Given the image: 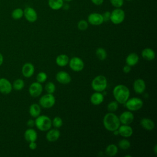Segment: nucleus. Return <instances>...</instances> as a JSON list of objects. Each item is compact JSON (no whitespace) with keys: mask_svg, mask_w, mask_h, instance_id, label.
<instances>
[{"mask_svg":"<svg viewBox=\"0 0 157 157\" xmlns=\"http://www.w3.org/2000/svg\"><path fill=\"white\" fill-rule=\"evenodd\" d=\"M113 96L116 101L121 104H124L129 98L130 91L129 88L124 85H117L113 89Z\"/></svg>","mask_w":157,"mask_h":157,"instance_id":"f257e3e1","label":"nucleus"},{"mask_svg":"<svg viewBox=\"0 0 157 157\" xmlns=\"http://www.w3.org/2000/svg\"><path fill=\"white\" fill-rule=\"evenodd\" d=\"M120 124L119 118L113 112L106 113L103 118V125L104 128L109 131L113 132L118 129Z\"/></svg>","mask_w":157,"mask_h":157,"instance_id":"f03ea898","label":"nucleus"},{"mask_svg":"<svg viewBox=\"0 0 157 157\" xmlns=\"http://www.w3.org/2000/svg\"><path fill=\"white\" fill-rule=\"evenodd\" d=\"M35 126L41 131H47L50 129L52 126V120L47 115H39L36 118Z\"/></svg>","mask_w":157,"mask_h":157,"instance_id":"7ed1b4c3","label":"nucleus"},{"mask_svg":"<svg viewBox=\"0 0 157 157\" xmlns=\"http://www.w3.org/2000/svg\"><path fill=\"white\" fill-rule=\"evenodd\" d=\"M91 86L92 89L95 91H104L107 86V80L104 75H98L92 80Z\"/></svg>","mask_w":157,"mask_h":157,"instance_id":"20e7f679","label":"nucleus"},{"mask_svg":"<svg viewBox=\"0 0 157 157\" xmlns=\"http://www.w3.org/2000/svg\"><path fill=\"white\" fill-rule=\"evenodd\" d=\"M124 104L129 111H137L142 107L144 102L140 98L133 97L129 98Z\"/></svg>","mask_w":157,"mask_h":157,"instance_id":"39448f33","label":"nucleus"},{"mask_svg":"<svg viewBox=\"0 0 157 157\" xmlns=\"http://www.w3.org/2000/svg\"><path fill=\"white\" fill-rule=\"evenodd\" d=\"M55 101L56 99L53 94L47 93L40 97L39 100V104L44 109H50L55 105Z\"/></svg>","mask_w":157,"mask_h":157,"instance_id":"423d86ee","label":"nucleus"},{"mask_svg":"<svg viewBox=\"0 0 157 157\" xmlns=\"http://www.w3.org/2000/svg\"><path fill=\"white\" fill-rule=\"evenodd\" d=\"M125 18V13L123 10L120 8H116L110 12V20L115 25L121 23Z\"/></svg>","mask_w":157,"mask_h":157,"instance_id":"0eeeda50","label":"nucleus"},{"mask_svg":"<svg viewBox=\"0 0 157 157\" xmlns=\"http://www.w3.org/2000/svg\"><path fill=\"white\" fill-rule=\"evenodd\" d=\"M68 64L70 68L75 72H80L82 71L85 66L83 61L77 56H74L69 59Z\"/></svg>","mask_w":157,"mask_h":157,"instance_id":"6e6552de","label":"nucleus"},{"mask_svg":"<svg viewBox=\"0 0 157 157\" xmlns=\"http://www.w3.org/2000/svg\"><path fill=\"white\" fill-rule=\"evenodd\" d=\"M43 91V87L40 83L35 82L32 83L29 87V93L34 98L39 96Z\"/></svg>","mask_w":157,"mask_h":157,"instance_id":"1a4fd4ad","label":"nucleus"},{"mask_svg":"<svg viewBox=\"0 0 157 157\" xmlns=\"http://www.w3.org/2000/svg\"><path fill=\"white\" fill-rule=\"evenodd\" d=\"M118 118L120 123L122 124H130L133 122L134 116L133 113L129 110L122 112Z\"/></svg>","mask_w":157,"mask_h":157,"instance_id":"9d476101","label":"nucleus"},{"mask_svg":"<svg viewBox=\"0 0 157 157\" xmlns=\"http://www.w3.org/2000/svg\"><path fill=\"white\" fill-rule=\"evenodd\" d=\"M12 90V85L6 78H0V92L4 94H9Z\"/></svg>","mask_w":157,"mask_h":157,"instance_id":"9b49d317","label":"nucleus"},{"mask_svg":"<svg viewBox=\"0 0 157 157\" xmlns=\"http://www.w3.org/2000/svg\"><path fill=\"white\" fill-rule=\"evenodd\" d=\"M23 15L27 21L31 23L35 22L37 19V14L36 11L32 7H27L23 10Z\"/></svg>","mask_w":157,"mask_h":157,"instance_id":"f8f14e48","label":"nucleus"},{"mask_svg":"<svg viewBox=\"0 0 157 157\" xmlns=\"http://www.w3.org/2000/svg\"><path fill=\"white\" fill-rule=\"evenodd\" d=\"M88 21L90 24L94 26H98L101 25L103 22V18L102 14L99 13L93 12L90 13L88 16Z\"/></svg>","mask_w":157,"mask_h":157,"instance_id":"ddd939ff","label":"nucleus"},{"mask_svg":"<svg viewBox=\"0 0 157 157\" xmlns=\"http://www.w3.org/2000/svg\"><path fill=\"white\" fill-rule=\"evenodd\" d=\"M132 86L135 93L140 94L145 91L146 89V83L143 79L137 78L134 81Z\"/></svg>","mask_w":157,"mask_h":157,"instance_id":"4468645a","label":"nucleus"},{"mask_svg":"<svg viewBox=\"0 0 157 157\" xmlns=\"http://www.w3.org/2000/svg\"><path fill=\"white\" fill-rule=\"evenodd\" d=\"M56 79L59 83L67 85L71 82V77L67 72L61 71L58 72L56 74Z\"/></svg>","mask_w":157,"mask_h":157,"instance_id":"2eb2a0df","label":"nucleus"},{"mask_svg":"<svg viewBox=\"0 0 157 157\" xmlns=\"http://www.w3.org/2000/svg\"><path fill=\"white\" fill-rule=\"evenodd\" d=\"M118 134L123 137H129L133 134V129L129 124L120 125L118 128Z\"/></svg>","mask_w":157,"mask_h":157,"instance_id":"dca6fc26","label":"nucleus"},{"mask_svg":"<svg viewBox=\"0 0 157 157\" xmlns=\"http://www.w3.org/2000/svg\"><path fill=\"white\" fill-rule=\"evenodd\" d=\"M34 66L31 63H26L21 68L23 75L26 78L31 77L34 73Z\"/></svg>","mask_w":157,"mask_h":157,"instance_id":"f3484780","label":"nucleus"},{"mask_svg":"<svg viewBox=\"0 0 157 157\" xmlns=\"http://www.w3.org/2000/svg\"><path fill=\"white\" fill-rule=\"evenodd\" d=\"M60 137V132L57 128L50 129L46 134V139L50 142L56 141Z\"/></svg>","mask_w":157,"mask_h":157,"instance_id":"a211bd4d","label":"nucleus"},{"mask_svg":"<svg viewBox=\"0 0 157 157\" xmlns=\"http://www.w3.org/2000/svg\"><path fill=\"white\" fill-rule=\"evenodd\" d=\"M24 137L28 142H34L37 139V133L36 130L32 128H29L25 131L24 133Z\"/></svg>","mask_w":157,"mask_h":157,"instance_id":"6ab92c4d","label":"nucleus"},{"mask_svg":"<svg viewBox=\"0 0 157 157\" xmlns=\"http://www.w3.org/2000/svg\"><path fill=\"white\" fill-rule=\"evenodd\" d=\"M104 94L101 92L95 91L90 96V102L94 105H100L104 101Z\"/></svg>","mask_w":157,"mask_h":157,"instance_id":"aec40b11","label":"nucleus"},{"mask_svg":"<svg viewBox=\"0 0 157 157\" xmlns=\"http://www.w3.org/2000/svg\"><path fill=\"white\" fill-rule=\"evenodd\" d=\"M140 126L145 129L151 131L155 128L154 121L148 118H143L140 121Z\"/></svg>","mask_w":157,"mask_h":157,"instance_id":"412c9836","label":"nucleus"},{"mask_svg":"<svg viewBox=\"0 0 157 157\" xmlns=\"http://www.w3.org/2000/svg\"><path fill=\"white\" fill-rule=\"evenodd\" d=\"M142 58L147 61H152L155 58V52L151 48H145L141 53Z\"/></svg>","mask_w":157,"mask_h":157,"instance_id":"4be33fe9","label":"nucleus"},{"mask_svg":"<svg viewBox=\"0 0 157 157\" xmlns=\"http://www.w3.org/2000/svg\"><path fill=\"white\" fill-rule=\"evenodd\" d=\"M139 57L137 53H131L126 56L125 62L126 64L131 67L136 65L139 62Z\"/></svg>","mask_w":157,"mask_h":157,"instance_id":"5701e85b","label":"nucleus"},{"mask_svg":"<svg viewBox=\"0 0 157 157\" xmlns=\"http://www.w3.org/2000/svg\"><path fill=\"white\" fill-rule=\"evenodd\" d=\"M69 56L66 54H60L56 58V63L58 66L64 67L69 63Z\"/></svg>","mask_w":157,"mask_h":157,"instance_id":"b1692460","label":"nucleus"},{"mask_svg":"<svg viewBox=\"0 0 157 157\" xmlns=\"http://www.w3.org/2000/svg\"><path fill=\"white\" fill-rule=\"evenodd\" d=\"M40 112H41V108L39 104L34 103L29 106V113L32 117L36 118L37 117L40 115Z\"/></svg>","mask_w":157,"mask_h":157,"instance_id":"393cba45","label":"nucleus"},{"mask_svg":"<svg viewBox=\"0 0 157 157\" xmlns=\"http://www.w3.org/2000/svg\"><path fill=\"white\" fill-rule=\"evenodd\" d=\"M48 4L52 9L57 10L63 7V6L64 4V1L63 0H48Z\"/></svg>","mask_w":157,"mask_h":157,"instance_id":"a878e982","label":"nucleus"},{"mask_svg":"<svg viewBox=\"0 0 157 157\" xmlns=\"http://www.w3.org/2000/svg\"><path fill=\"white\" fill-rule=\"evenodd\" d=\"M118 147L115 144H110L105 148V153L109 156H115L118 153Z\"/></svg>","mask_w":157,"mask_h":157,"instance_id":"bb28decb","label":"nucleus"},{"mask_svg":"<svg viewBox=\"0 0 157 157\" xmlns=\"http://www.w3.org/2000/svg\"><path fill=\"white\" fill-rule=\"evenodd\" d=\"M96 55L97 58L101 61L105 60L107 56L106 50L102 47H99L96 49Z\"/></svg>","mask_w":157,"mask_h":157,"instance_id":"cd10ccee","label":"nucleus"},{"mask_svg":"<svg viewBox=\"0 0 157 157\" xmlns=\"http://www.w3.org/2000/svg\"><path fill=\"white\" fill-rule=\"evenodd\" d=\"M25 86V82L21 78L16 79L12 84V88L17 91L21 90Z\"/></svg>","mask_w":157,"mask_h":157,"instance_id":"c85d7f7f","label":"nucleus"},{"mask_svg":"<svg viewBox=\"0 0 157 157\" xmlns=\"http://www.w3.org/2000/svg\"><path fill=\"white\" fill-rule=\"evenodd\" d=\"M130 147L131 143L128 139H123L120 140L118 142V147H120V148L121 150H128L130 148Z\"/></svg>","mask_w":157,"mask_h":157,"instance_id":"c756f323","label":"nucleus"},{"mask_svg":"<svg viewBox=\"0 0 157 157\" xmlns=\"http://www.w3.org/2000/svg\"><path fill=\"white\" fill-rule=\"evenodd\" d=\"M23 16V10L20 8L13 10L12 12V17L15 20H19Z\"/></svg>","mask_w":157,"mask_h":157,"instance_id":"7c9ffc66","label":"nucleus"},{"mask_svg":"<svg viewBox=\"0 0 157 157\" xmlns=\"http://www.w3.org/2000/svg\"><path fill=\"white\" fill-rule=\"evenodd\" d=\"M45 90L47 93L53 94L56 90V86L52 82H48L45 85Z\"/></svg>","mask_w":157,"mask_h":157,"instance_id":"2f4dec72","label":"nucleus"},{"mask_svg":"<svg viewBox=\"0 0 157 157\" xmlns=\"http://www.w3.org/2000/svg\"><path fill=\"white\" fill-rule=\"evenodd\" d=\"M63 120L61 119V117H55L53 120H52V126H53L54 128L59 129V128H61L63 125Z\"/></svg>","mask_w":157,"mask_h":157,"instance_id":"473e14b6","label":"nucleus"},{"mask_svg":"<svg viewBox=\"0 0 157 157\" xmlns=\"http://www.w3.org/2000/svg\"><path fill=\"white\" fill-rule=\"evenodd\" d=\"M118 107V103L117 101H110L107 106V110L110 112H115Z\"/></svg>","mask_w":157,"mask_h":157,"instance_id":"72a5a7b5","label":"nucleus"},{"mask_svg":"<svg viewBox=\"0 0 157 157\" xmlns=\"http://www.w3.org/2000/svg\"><path fill=\"white\" fill-rule=\"evenodd\" d=\"M47 79V75L44 72H40L36 75V80L40 83L45 82Z\"/></svg>","mask_w":157,"mask_h":157,"instance_id":"f704fd0d","label":"nucleus"},{"mask_svg":"<svg viewBox=\"0 0 157 157\" xmlns=\"http://www.w3.org/2000/svg\"><path fill=\"white\" fill-rule=\"evenodd\" d=\"M88 27V23L85 20H80L77 23V28L80 31H85Z\"/></svg>","mask_w":157,"mask_h":157,"instance_id":"c9c22d12","label":"nucleus"},{"mask_svg":"<svg viewBox=\"0 0 157 157\" xmlns=\"http://www.w3.org/2000/svg\"><path fill=\"white\" fill-rule=\"evenodd\" d=\"M110 1L111 4L116 8L121 7L124 2L123 0H110Z\"/></svg>","mask_w":157,"mask_h":157,"instance_id":"e433bc0d","label":"nucleus"},{"mask_svg":"<svg viewBox=\"0 0 157 157\" xmlns=\"http://www.w3.org/2000/svg\"><path fill=\"white\" fill-rule=\"evenodd\" d=\"M102 18H103L104 21H109L110 18V12L105 11L102 14Z\"/></svg>","mask_w":157,"mask_h":157,"instance_id":"4c0bfd02","label":"nucleus"},{"mask_svg":"<svg viewBox=\"0 0 157 157\" xmlns=\"http://www.w3.org/2000/svg\"><path fill=\"white\" fill-rule=\"evenodd\" d=\"M131 69V66H129V65L128 64H126L123 66V71L124 73L125 74H128L129 72H130Z\"/></svg>","mask_w":157,"mask_h":157,"instance_id":"58836bf2","label":"nucleus"},{"mask_svg":"<svg viewBox=\"0 0 157 157\" xmlns=\"http://www.w3.org/2000/svg\"><path fill=\"white\" fill-rule=\"evenodd\" d=\"M26 124L29 128H33L35 126V121L34 120L29 119V120H28V121L26 123Z\"/></svg>","mask_w":157,"mask_h":157,"instance_id":"ea45409f","label":"nucleus"},{"mask_svg":"<svg viewBox=\"0 0 157 157\" xmlns=\"http://www.w3.org/2000/svg\"><path fill=\"white\" fill-rule=\"evenodd\" d=\"M29 148L31 150H33L36 149V148H37V144L36 143V141L29 142Z\"/></svg>","mask_w":157,"mask_h":157,"instance_id":"a19ab883","label":"nucleus"},{"mask_svg":"<svg viewBox=\"0 0 157 157\" xmlns=\"http://www.w3.org/2000/svg\"><path fill=\"white\" fill-rule=\"evenodd\" d=\"M91 1L94 4L97 5V6H99V5L102 4L104 2V0H91Z\"/></svg>","mask_w":157,"mask_h":157,"instance_id":"79ce46f5","label":"nucleus"},{"mask_svg":"<svg viewBox=\"0 0 157 157\" xmlns=\"http://www.w3.org/2000/svg\"><path fill=\"white\" fill-rule=\"evenodd\" d=\"M3 61H4L3 56H2V55L0 53V66L2 65V63H3Z\"/></svg>","mask_w":157,"mask_h":157,"instance_id":"37998d69","label":"nucleus"},{"mask_svg":"<svg viewBox=\"0 0 157 157\" xmlns=\"http://www.w3.org/2000/svg\"><path fill=\"white\" fill-rule=\"evenodd\" d=\"M63 7L64 9L67 10V9H68L69 8V5L68 4H64L63 6Z\"/></svg>","mask_w":157,"mask_h":157,"instance_id":"c03bdc74","label":"nucleus"},{"mask_svg":"<svg viewBox=\"0 0 157 157\" xmlns=\"http://www.w3.org/2000/svg\"><path fill=\"white\" fill-rule=\"evenodd\" d=\"M153 151H154L155 154L156 155V153H157V145H155L153 147Z\"/></svg>","mask_w":157,"mask_h":157,"instance_id":"a18cd8bd","label":"nucleus"},{"mask_svg":"<svg viewBox=\"0 0 157 157\" xmlns=\"http://www.w3.org/2000/svg\"><path fill=\"white\" fill-rule=\"evenodd\" d=\"M64 1H65V2H70V1H71L72 0H63Z\"/></svg>","mask_w":157,"mask_h":157,"instance_id":"49530a36","label":"nucleus"},{"mask_svg":"<svg viewBox=\"0 0 157 157\" xmlns=\"http://www.w3.org/2000/svg\"><path fill=\"white\" fill-rule=\"evenodd\" d=\"M124 156H125V157H127V156H129V157H131V155H125Z\"/></svg>","mask_w":157,"mask_h":157,"instance_id":"de8ad7c7","label":"nucleus"},{"mask_svg":"<svg viewBox=\"0 0 157 157\" xmlns=\"http://www.w3.org/2000/svg\"><path fill=\"white\" fill-rule=\"evenodd\" d=\"M128 1H131V0H128Z\"/></svg>","mask_w":157,"mask_h":157,"instance_id":"09e8293b","label":"nucleus"}]
</instances>
